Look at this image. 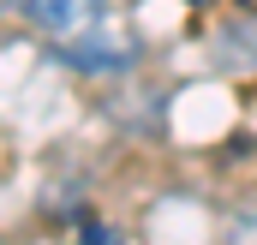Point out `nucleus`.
Wrapping results in <instances>:
<instances>
[{"instance_id":"1","label":"nucleus","mask_w":257,"mask_h":245,"mask_svg":"<svg viewBox=\"0 0 257 245\" xmlns=\"http://www.w3.org/2000/svg\"><path fill=\"white\" fill-rule=\"evenodd\" d=\"M54 54H60V66H72V72H126V66L138 60V36L102 18V24H90L84 36L54 42Z\"/></svg>"},{"instance_id":"2","label":"nucleus","mask_w":257,"mask_h":245,"mask_svg":"<svg viewBox=\"0 0 257 245\" xmlns=\"http://www.w3.org/2000/svg\"><path fill=\"white\" fill-rule=\"evenodd\" d=\"M24 12L48 42H72V36H84L90 24L108 18V0H24Z\"/></svg>"},{"instance_id":"3","label":"nucleus","mask_w":257,"mask_h":245,"mask_svg":"<svg viewBox=\"0 0 257 245\" xmlns=\"http://www.w3.org/2000/svg\"><path fill=\"white\" fill-rule=\"evenodd\" d=\"M227 42H233V48H251V66H257V18H251V24H239Z\"/></svg>"},{"instance_id":"4","label":"nucleus","mask_w":257,"mask_h":245,"mask_svg":"<svg viewBox=\"0 0 257 245\" xmlns=\"http://www.w3.org/2000/svg\"><path fill=\"white\" fill-rule=\"evenodd\" d=\"M233 245H257V215H245V221H239V233H233Z\"/></svg>"},{"instance_id":"5","label":"nucleus","mask_w":257,"mask_h":245,"mask_svg":"<svg viewBox=\"0 0 257 245\" xmlns=\"http://www.w3.org/2000/svg\"><path fill=\"white\" fill-rule=\"evenodd\" d=\"M192 6H209V0H192Z\"/></svg>"}]
</instances>
